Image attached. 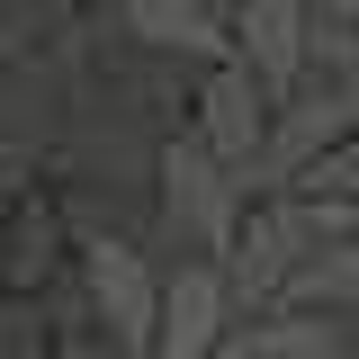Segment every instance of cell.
Here are the masks:
<instances>
[{
	"label": "cell",
	"instance_id": "obj_3",
	"mask_svg": "<svg viewBox=\"0 0 359 359\" xmlns=\"http://www.w3.org/2000/svg\"><path fill=\"white\" fill-rule=\"evenodd\" d=\"M297 261H306V207H297L287 189H278V198H243V224H233V243L216 252L233 314L278 306L287 278H297Z\"/></svg>",
	"mask_w": 359,
	"mask_h": 359
},
{
	"label": "cell",
	"instance_id": "obj_8",
	"mask_svg": "<svg viewBox=\"0 0 359 359\" xmlns=\"http://www.w3.org/2000/svg\"><path fill=\"white\" fill-rule=\"evenodd\" d=\"M224 27H233V63H243L269 99L306 72V27H314L306 0H224Z\"/></svg>",
	"mask_w": 359,
	"mask_h": 359
},
{
	"label": "cell",
	"instance_id": "obj_2",
	"mask_svg": "<svg viewBox=\"0 0 359 359\" xmlns=\"http://www.w3.org/2000/svg\"><path fill=\"white\" fill-rule=\"evenodd\" d=\"M153 180H162V233L180 243V261H216L243 224V180L207 153V135L189 126L153 153Z\"/></svg>",
	"mask_w": 359,
	"mask_h": 359
},
{
	"label": "cell",
	"instance_id": "obj_9",
	"mask_svg": "<svg viewBox=\"0 0 359 359\" xmlns=\"http://www.w3.org/2000/svg\"><path fill=\"white\" fill-rule=\"evenodd\" d=\"M297 198H332V207H359V126L332 144V153H314L306 171H297Z\"/></svg>",
	"mask_w": 359,
	"mask_h": 359
},
{
	"label": "cell",
	"instance_id": "obj_7",
	"mask_svg": "<svg viewBox=\"0 0 359 359\" xmlns=\"http://www.w3.org/2000/svg\"><path fill=\"white\" fill-rule=\"evenodd\" d=\"M117 27H126V45L162 54V63H189V72L233 54V27H224L216 0H117Z\"/></svg>",
	"mask_w": 359,
	"mask_h": 359
},
{
	"label": "cell",
	"instance_id": "obj_6",
	"mask_svg": "<svg viewBox=\"0 0 359 359\" xmlns=\"http://www.w3.org/2000/svg\"><path fill=\"white\" fill-rule=\"evenodd\" d=\"M189 126L207 135V153L243 180V171H252V153H261V135H269V90L224 54V63L198 72V117H189Z\"/></svg>",
	"mask_w": 359,
	"mask_h": 359
},
{
	"label": "cell",
	"instance_id": "obj_5",
	"mask_svg": "<svg viewBox=\"0 0 359 359\" xmlns=\"http://www.w3.org/2000/svg\"><path fill=\"white\" fill-rule=\"evenodd\" d=\"M224 323H233L224 269L216 261H180V269H162V314H153V351L144 359H216Z\"/></svg>",
	"mask_w": 359,
	"mask_h": 359
},
{
	"label": "cell",
	"instance_id": "obj_1",
	"mask_svg": "<svg viewBox=\"0 0 359 359\" xmlns=\"http://www.w3.org/2000/svg\"><path fill=\"white\" fill-rule=\"evenodd\" d=\"M351 126H359V90L323 81V72H297V81L269 99V135H261V153H252V171H243V198L297 189V171H306L314 153H332Z\"/></svg>",
	"mask_w": 359,
	"mask_h": 359
},
{
	"label": "cell",
	"instance_id": "obj_10",
	"mask_svg": "<svg viewBox=\"0 0 359 359\" xmlns=\"http://www.w3.org/2000/svg\"><path fill=\"white\" fill-rule=\"evenodd\" d=\"M314 18H359V0H306Z\"/></svg>",
	"mask_w": 359,
	"mask_h": 359
},
{
	"label": "cell",
	"instance_id": "obj_11",
	"mask_svg": "<svg viewBox=\"0 0 359 359\" xmlns=\"http://www.w3.org/2000/svg\"><path fill=\"white\" fill-rule=\"evenodd\" d=\"M27 9H54V0H27Z\"/></svg>",
	"mask_w": 359,
	"mask_h": 359
},
{
	"label": "cell",
	"instance_id": "obj_12",
	"mask_svg": "<svg viewBox=\"0 0 359 359\" xmlns=\"http://www.w3.org/2000/svg\"><path fill=\"white\" fill-rule=\"evenodd\" d=\"M216 9H224V0H216Z\"/></svg>",
	"mask_w": 359,
	"mask_h": 359
},
{
	"label": "cell",
	"instance_id": "obj_4",
	"mask_svg": "<svg viewBox=\"0 0 359 359\" xmlns=\"http://www.w3.org/2000/svg\"><path fill=\"white\" fill-rule=\"evenodd\" d=\"M81 297L108 332V359H144L153 351V314H162V269L144 243H90L81 252Z\"/></svg>",
	"mask_w": 359,
	"mask_h": 359
}]
</instances>
